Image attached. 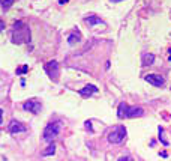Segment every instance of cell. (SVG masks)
Masks as SVG:
<instances>
[{
  "mask_svg": "<svg viewBox=\"0 0 171 161\" xmlns=\"http://www.w3.org/2000/svg\"><path fill=\"white\" fill-rule=\"evenodd\" d=\"M12 42L15 44H24L30 42V29L23 21H17L12 30Z\"/></svg>",
  "mask_w": 171,
  "mask_h": 161,
  "instance_id": "1",
  "label": "cell"
},
{
  "mask_svg": "<svg viewBox=\"0 0 171 161\" xmlns=\"http://www.w3.org/2000/svg\"><path fill=\"white\" fill-rule=\"evenodd\" d=\"M143 115H144V110L141 107H129L125 103L120 104L119 110H117V116L120 119H123V117H140Z\"/></svg>",
  "mask_w": 171,
  "mask_h": 161,
  "instance_id": "2",
  "label": "cell"
},
{
  "mask_svg": "<svg viewBox=\"0 0 171 161\" xmlns=\"http://www.w3.org/2000/svg\"><path fill=\"white\" fill-rule=\"evenodd\" d=\"M126 137V128L123 125H117L114 127L110 133H108V142L113 143V145H119L122 143Z\"/></svg>",
  "mask_w": 171,
  "mask_h": 161,
  "instance_id": "3",
  "label": "cell"
},
{
  "mask_svg": "<svg viewBox=\"0 0 171 161\" xmlns=\"http://www.w3.org/2000/svg\"><path fill=\"white\" fill-rule=\"evenodd\" d=\"M60 128H62V124L57 121V122H51V124H48L44 129V140L47 142H53L54 138L59 136V133H60Z\"/></svg>",
  "mask_w": 171,
  "mask_h": 161,
  "instance_id": "4",
  "label": "cell"
},
{
  "mask_svg": "<svg viewBox=\"0 0 171 161\" xmlns=\"http://www.w3.org/2000/svg\"><path fill=\"white\" fill-rule=\"evenodd\" d=\"M45 71H47V74L50 75L51 80H54V81L59 80L60 68H59V63H57L56 60H50V62L45 65Z\"/></svg>",
  "mask_w": 171,
  "mask_h": 161,
  "instance_id": "5",
  "label": "cell"
},
{
  "mask_svg": "<svg viewBox=\"0 0 171 161\" xmlns=\"http://www.w3.org/2000/svg\"><path fill=\"white\" fill-rule=\"evenodd\" d=\"M23 108L26 112H30V113H33V115H38V113L41 112L42 105H41V103H39L38 100H29V101H26V103L23 104Z\"/></svg>",
  "mask_w": 171,
  "mask_h": 161,
  "instance_id": "6",
  "label": "cell"
},
{
  "mask_svg": "<svg viewBox=\"0 0 171 161\" xmlns=\"http://www.w3.org/2000/svg\"><path fill=\"white\" fill-rule=\"evenodd\" d=\"M144 78H146V81H147V83L153 84V86H156V87H162V86L165 84L164 77H162V75H159V74H147Z\"/></svg>",
  "mask_w": 171,
  "mask_h": 161,
  "instance_id": "7",
  "label": "cell"
},
{
  "mask_svg": "<svg viewBox=\"0 0 171 161\" xmlns=\"http://www.w3.org/2000/svg\"><path fill=\"white\" fill-rule=\"evenodd\" d=\"M27 129L26 125H23L21 122H18V121H11L9 122V125H8V131L11 133V134H18V133H24Z\"/></svg>",
  "mask_w": 171,
  "mask_h": 161,
  "instance_id": "8",
  "label": "cell"
},
{
  "mask_svg": "<svg viewBox=\"0 0 171 161\" xmlns=\"http://www.w3.org/2000/svg\"><path fill=\"white\" fill-rule=\"evenodd\" d=\"M153 62H155V54L143 53V56H141V65L143 66H150V65H153Z\"/></svg>",
  "mask_w": 171,
  "mask_h": 161,
  "instance_id": "9",
  "label": "cell"
},
{
  "mask_svg": "<svg viewBox=\"0 0 171 161\" xmlns=\"http://www.w3.org/2000/svg\"><path fill=\"white\" fill-rule=\"evenodd\" d=\"M98 92V87L96 86H93V84H87L84 89H81L80 93L83 95V96H90V95H93V93Z\"/></svg>",
  "mask_w": 171,
  "mask_h": 161,
  "instance_id": "10",
  "label": "cell"
},
{
  "mask_svg": "<svg viewBox=\"0 0 171 161\" xmlns=\"http://www.w3.org/2000/svg\"><path fill=\"white\" fill-rule=\"evenodd\" d=\"M86 24H89V26H96V24H102L104 21L99 18V17H95V15H90V17H87L86 20Z\"/></svg>",
  "mask_w": 171,
  "mask_h": 161,
  "instance_id": "11",
  "label": "cell"
},
{
  "mask_svg": "<svg viewBox=\"0 0 171 161\" xmlns=\"http://www.w3.org/2000/svg\"><path fill=\"white\" fill-rule=\"evenodd\" d=\"M54 152H56V145L51 143L45 150H42V155H44V157H50V155H54Z\"/></svg>",
  "mask_w": 171,
  "mask_h": 161,
  "instance_id": "12",
  "label": "cell"
},
{
  "mask_svg": "<svg viewBox=\"0 0 171 161\" xmlns=\"http://www.w3.org/2000/svg\"><path fill=\"white\" fill-rule=\"evenodd\" d=\"M80 41V35H69L68 38V42L71 44V45H74L75 42H78Z\"/></svg>",
  "mask_w": 171,
  "mask_h": 161,
  "instance_id": "13",
  "label": "cell"
},
{
  "mask_svg": "<svg viewBox=\"0 0 171 161\" xmlns=\"http://www.w3.org/2000/svg\"><path fill=\"white\" fill-rule=\"evenodd\" d=\"M158 131H159V140L162 142V145H164V146H168V140L164 137V129L159 127V129H158Z\"/></svg>",
  "mask_w": 171,
  "mask_h": 161,
  "instance_id": "14",
  "label": "cell"
},
{
  "mask_svg": "<svg viewBox=\"0 0 171 161\" xmlns=\"http://www.w3.org/2000/svg\"><path fill=\"white\" fill-rule=\"evenodd\" d=\"M14 2H15V0H0V5H2L3 8H9L11 5H14Z\"/></svg>",
  "mask_w": 171,
  "mask_h": 161,
  "instance_id": "15",
  "label": "cell"
},
{
  "mask_svg": "<svg viewBox=\"0 0 171 161\" xmlns=\"http://www.w3.org/2000/svg\"><path fill=\"white\" fill-rule=\"evenodd\" d=\"M27 71H29V66H27V65H23V66H20V68L17 69V74L21 75V74H26Z\"/></svg>",
  "mask_w": 171,
  "mask_h": 161,
  "instance_id": "16",
  "label": "cell"
},
{
  "mask_svg": "<svg viewBox=\"0 0 171 161\" xmlns=\"http://www.w3.org/2000/svg\"><path fill=\"white\" fill-rule=\"evenodd\" d=\"M119 161H134V160H132L131 157H120V158H119Z\"/></svg>",
  "mask_w": 171,
  "mask_h": 161,
  "instance_id": "17",
  "label": "cell"
},
{
  "mask_svg": "<svg viewBox=\"0 0 171 161\" xmlns=\"http://www.w3.org/2000/svg\"><path fill=\"white\" fill-rule=\"evenodd\" d=\"M3 29H5V21H2V20H0V32H2Z\"/></svg>",
  "mask_w": 171,
  "mask_h": 161,
  "instance_id": "18",
  "label": "cell"
},
{
  "mask_svg": "<svg viewBox=\"0 0 171 161\" xmlns=\"http://www.w3.org/2000/svg\"><path fill=\"white\" fill-rule=\"evenodd\" d=\"M2 121H3V110L0 108V124H2Z\"/></svg>",
  "mask_w": 171,
  "mask_h": 161,
  "instance_id": "19",
  "label": "cell"
},
{
  "mask_svg": "<svg viewBox=\"0 0 171 161\" xmlns=\"http://www.w3.org/2000/svg\"><path fill=\"white\" fill-rule=\"evenodd\" d=\"M59 2H60V3H66L68 0H59Z\"/></svg>",
  "mask_w": 171,
  "mask_h": 161,
  "instance_id": "20",
  "label": "cell"
},
{
  "mask_svg": "<svg viewBox=\"0 0 171 161\" xmlns=\"http://www.w3.org/2000/svg\"><path fill=\"white\" fill-rule=\"evenodd\" d=\"M113 3H117V2H122V0H111Z\"/></svg>",
  "mask_w": 171,
  "mask_h": 161,
  "instance_id": "21",
  "label": "cell"
},
{
  "mask_svg": "<svg viewBox=\"0 0 171 161\" xmlns=\"http://www.w3.org/2000/svg\"><path fill=\"white\" fill-rule=\"evenodd\" d=\"M170 60H171V50H170Z\"/></svg>",
  "mask_w": 171,
  "mask_h": 161,
  "instance_id": "22",
  "label": "cell"
}]
</instances>
